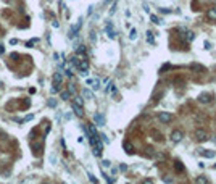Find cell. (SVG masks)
Here are the masks:
<instances>
[{"instance_id": "obj_1", "label": "cell", "mask_w": 216, "mask_h": 184, "mask_svg": "<svg viewBox=\"0 0 216 184\" xmlns=\"http://www.w3.org/2000/svg\"><path fill=\"white\" fill-rule=\"evenodd\" d=\"M60 84H61V73H60V71H56V73L53 74V87H52V94L58 92Z\"/></svg>"}, {"instance_id": "obj_2", "label": "cell", "mask_w": 216, "mask_h": 184, "mask_svg": "<svg viewBox=\"0 0 216 184\" xmlns=\"http://www.w3.org/2000/svg\"><path fill=\"white\" fill-rule=\"evenodd\" d=\"M195 139L200 142H205L206 139H208V133H206L205 129H197L195 131Z\"/></svg>"}, {"instance_id": "obj_3", "label": "cell", "mask_w": 216, "mask_h": 184, "mask_svg": "<svg viewBox=\"0 0 216 184\" xmlns=\"http://www.w3.org/2000/svg\"><path fill=\"white\" fill-rule=\"evenodd\" d=\"M158 120L161 123H169V121H173V115L168 112H160L158 113Z\"/></svg>"}, {"instance_id": "obj_4", "label": "cell", "mask_w": 216, "mask_h": 184, "mask_svg": "<svg viewBox=\"0 0 216 184\" xmlns=\"http://www.w3.org/2000/svg\"><path fill=\"white\" fill-rule=\"evenodd\" d=\"M81 24H82V20H79L76 24H73V28L69 29V34H68V36H69V39H73V37L77 34V31H79V28H81Z\"/></svg>"}, {"instance_id": "obj_5", "label": "cell", "mask_w": 216, "mask_h": 184, "mask_svg": "<svg viewBox=\"0 0 216 184\" xmlns=\"http://www.w3.org/2000/svg\"><path fill=\"white\" fill-rule=\"evenodd\" d=\"M105 31H107L108 37L114 39V36H116V32H114V29H113V24H111V21H108V23H107V26H105Z\"/></svg>"}, {"instance_id": "obj_6", "label": "cell", "mask_w": 216, "mask_h": 184, "mask_svg": "<svg viewBox=\"0 0 216 184\" xmlns=\"http://www.w3.org/2000/svg\"><path fill=\"white\" fill-rule=\"evenodd\" d=\"M181 139H182V131L176 129V131L171 133V141H173V142H179Z\"/></svg>"}, {"instance_id": "obj_7", "label": "cell", "mask_w": 216, "mask_h": 184, "mask_svg": "<svg viewBox=\"0 0 216 184\" xmlns=\"http://www.w3.org/2000/svg\"><path fill=\"white\" fill-rule=\"evenodd\" d=\"M73 110H74V113H76L77 116H82V115H84L82 105H79V103H76V102H73Z\"/></svg>"}, {"instance_id": "obj_8", "label": "cell", "mask_w": 216, "mask_h": 184, "mask_svg": "<svg viewBox=\"0 0 216 184\" xmlns=\"http://www.w3.org/2000/svg\"><path fill=\"white\" fill-rule=\"evenodd\" d=\"M198 100H200V102H203V103L210 102V100H211V94H208V92H203V94L198 95Z\"/></svg>"}, {"instance_id": "obj_9", "label": "cell", "mask_w": 216, "mask_h": 184, "mask_svg": "<svg viewBox=\"0 0 216 184\" xmlns=\"http://www.w3.org/2000/svg\"><path fill=\"white\" fill-rule=\"evenodd\" d=\"M94 120H95V123H97L99 126H103V124H105V118H103L102 113H97V115H94Z\"/></svg>"}, {"instance_id": "obj_10", "label": "cell", "mask_w": 216, "mask_h": 184, "mask_svg": "<svg viewBox=\"0 0 216 184\" xmlns=\"http://www.w3.org/2000/svg\"><path fill=\"white\" fill-rule=\"evenodd\" d=\"M87 84L92 86L94 89H99V87H100V81L97 79V78H95V79H87Z\"/></svg>"}, {"instance_id": "obj_11", "label": "cell", "mask_w": 216, "mask_h": 184, "mask_svg": "<svg viewBox=\"0 0 216 184\" xmlns=\"http://www.w3.org/2000/svg\"><path fill=\"white\" fill-rule=\"evenodd\" d=\"M147 42L152 44V45L155 44V39H153V32H152V31H147Z\"/></svg>"}, {"instance_id": "obj_12", "label": "cell", "mask_w": 216, "mask_h": 184, "mask_svg": "<svg viewBox=\"0 0 216 184\" xmlns=\"http://www.w3.org/2000/svg\"><path fill=\"white\" fill-rule=\"evenodd\" d=\"M174 170H176L178 173H182V171H184V166H182V163H181V161H176V163H174Z\"/></svg>"}, {"instance_id": "obj_13", "label": "cell", "mask_w": 216, "mask_h": 184, "mask_svg": "<svg viewBox=\"0 0 216 184\" xmlns=\"http://www.w3.org/2000/svg\"><path fill=\"white\" fill-rule=\"evenodd\" d=\"M206 16H208L210 20H216V10H214V8H211V10L206 13Z\"/></svg>"}, {"instance_id": "obj_14", "label": "cell", "mask_w": 216, "mask_h": 184, "mask_svg": "<svg viewBox=\"0 0 216 184\" xmlns=\"http://www.w3.org/2000/svg\"><path fill=\"white\" fill-rule=\"evenodd\" d=\"M200 153H202L203 157H208V158L214 157V152H210V150H200Z\"/></svg>"}, {"instance_id": "obj_15", "label": "cell", "mask_w": 216, "mask_h": 184, "mask_svg": "<svg viewBox=\"0 0 216 184\" xmlns=\"http://www.w3.org/2000/svg\"><path fill=\"white\" fill-rule=\"evenodd\" d=\"M190 68L193 69V71H205V68L202 66V65H197V63H193V65H192Z\"/></svg>"}, {"instance_id": "obj_16", "label": "cell", "mask_w": 216, "mask_h": 184, "mask_svg": "<svg viewBox=\"0 0 216 184\" xmlns=\"http://www.w3.org/2000/svg\"><path fill=\"white\" fill-rule=\"evenodd\" d=\"M82 95H84L86 99H94V94H92L90 90H87V89H86L84 92H82Z\"/></svg>"}, {"instance_id": "obj_17", "label": "cell", "mask_w": 216, "mask_h": 184, "mask_svg": "<svg viewBox=\"0 0 216 184\" xmlns=\"http://www.w3.org/2000/svg\"><path fill=\"white\" fill-rule=\"evenodd\" d=\"M124 149H126L127 153H132V145H131L129 142H124Z\"/></svg>"}, {"instance_id": "obj_18", "label": "cell", "mask_w": 216, "mask_h": 184, "mask_svg": "<svg viewBox=\"0 0 216 184\" xmlns=\"http://www.w3.org/2000/svg\"><path fill=\"white\" fill-rule=\"evenodd\" d=\"M61 99H63V100H68V99H69V90H63V92H61Z\"/></svg>"}, {"instance_id": "obj_19", "label": "cell", "mask_w": 216, "mask_h": 184, "mask_svg": "<svg viewBox=\"0 0 216 184\" xmlns=\"http://www.w3.org/2000/svg\"><path fill=\"white\" fill-rule=\"evenodd\" d=\"M153 136H155V141H160V142L163 141V136H161V133H160V134H158V133H156V131H153Z\"/></svg>"}, {"instance_id": "obj_20", "label": "cell", "mask_w": 216, "mask_h": 184, "mask_svg": "<svg viewBox=\"0 0 216 184\" xmlns=\"http://www.w3.org/2000/svg\"><path fill=\"white\" fill-rule=\"evenodd\" d=\"M37 41H39V39H37V37H34V39H31V41H29L28 44H26V47H32V45H34V44H36Z\"/></svg>"}, {"instance_id": "obj_21", "label": "cell", "mask_w": 216, "mask_h": 184, "mask_svg": "<svg viewBox=\"0 0 216 184\" xmlns=\"http://www.w3.org/2000/svg\"><path fill=\"white\" fill-rule=\"evenodd\" d=\"M129 37L132 39V41H134V39L137 37V31H135V29H131V34H129Z\"/></svg>"}, {"instance_id": "obj_22", "label": "cell", "mask_w": 216, "mask_h": 184, "mask_svg": "<svg viewBox=\"0 0 216 184\" xmlns=\"http://www.w3.org/2000/svg\"><path fill=\"white\" fill-rule=\"evenodd\" d=\"M197 182H202V184H208V179H206V178H197Z\"/></svg>"}, {"instance_id": "obj_23", "label": "cell", "mask_w": 216, "mask_h": 184, "mask_svg": "<svg viewBox=\"0 0 216 184\" xmlns=\"http://www.w3.org/2000/svg\"><path fill=\"white\" fill-rule=\"evenodd\" d=\"M48 107H56V100L55 99H50V100H48Z\"/></svg>"}, {"instance_id": "obj_24", "label": "cell", "mask_w": 216, "mask_h": 184, "mask_svg": "<svg viewBox=\"0 0 216 184\" xmlns=\"http://www.w3.org/2000/svg\"><path fill=\"white\" fill-rule=\"evenodd\" d=\"M68 90H69V94H74V92H76V87H74V84H69Z\"/></svg>"}, {"instance_id": "obj_25", "label": "cell", "mask_w": 216, "mask_h": 184, "mask_svg": "<svg viewBox=\"0 0 216 184\" xmlns=\"http://www.w3.org/2000/svg\"><path fill=\"white\" fill-rule=\"evenodd\" d=\"M152 21H153V23H155V24H161V21L158 20V18H156L155 15H152Z\"/></svg>"}, {"instance_id": "obj_26", "label": "cell", "mask_w": 216, "mask_h": 184, "mask_svg": "<svg viewBox=\"0 0 216 184\" xmlns=\"http://www.w3.org/2000/svg\"><path fill=\"white\" fill-rule=\"evenodd\" d=\"M87 176H89V179H90L92 182H97V178L94 176V174H90V173H89V174H87Z\"/></svg>"}, {"instance_id": "obj_27", "label": "cell", "mask_w": 216, "mask_h": 184, "mask_svg": "<svg viewBox=\"0 0 216 184\" xmlns=\"http://www.w3.org/2000/svg\"><path fill=\"white\" fill-rule=\"evenodd\" d=\"M77 52H79V53H84V52H86V47H84V45H79Z\"/></svg>"}, {"instance_id": "obj_28", "label": "cell", "mask_w": 216, "mask_h": 184, "mask_svg": "<svg viewBox=\"0 0 216 184\" xmlns=\"http://www.w3.org/2000/svg\"><path fill=\"white\" fill-rule=\"evenodd\" d=\"M90 41H92V42H95V41H97V37H95V32H94V31L90 32Z\"/></svg>"}, {"instance_id": "obj_29", "label": "cell", "mask_w": 216, "mask_h": 184, "mask_svg": "<svg viewBox=\"0 0 216 184\" xmlns=\"http://www.w3.org/2000/svg\"><path fill=\"white\" fill-rule=\"evenodd\" d=\"M10 58H11V60H18V58H19V55H18V53H11V55H10Z\"/></svg>"}, {"instance_id": "obj_30", "label": "cell", "mask_w": 216, "mask_h": 184, "mask_svg": "<svg viewBox=\"0 0 216 184\" xmlns=\"http://www.w3.org/2000/svg\"><path fill=\"white\" fill-rule=\"evenodd\" d=\"M74 102H76V103H79V105H82V99H79V97H76V99H74Z\"/></svg>"}, {"instance_id": "obj_31", "label": "cell", "mask_w": 216, "mask_h": 184, "mask_svg": "<svg viewBox=\"0 0 216 184\" xmlns=\"http://www.w3.org/2000/svg\"><path fill=\"white\" fill-rule=\"evenodd\" d=\"M3 52H5V47H3V45H2V44H0V55H2V53H3Z\"/></svg>"}, {"instance_id": "obj_32", "label": "cell", "mask_w": 216, "mask_h": 184, "mask_svg": "<svg viewBox=\"0 0 216 184\" xmlns=\"http://www.w3.org/2000/svg\"><path fill=\"white\" fill-rule=\"evenodd\" d=\"M126 168H127L126 165H121V166H120V170H121V171H126Z\"/></svg>"}, {"instance_id": "obj_33", "label": "cell", "mask_w": 216, "mask_h": 184, "mask_svg": "<svg viewBox=\"0 0 216 184\" xmlns=\"http://www.w3.org/2000/svg\"><path fill=\"white\" fill-rule=\"evenodd\" d=\"M10 44H11V45H15V44H18V41H16V39H11Z\"/></svg>"}, {"instance_id": "obj_34", "label": "cell", "mask_w": 216, "mask_h": 184, "mask_svg": "<svg viewBox=\"0 0 216 184\" xmlns=\"http://www.w3.org/2000/svg\"><path fill=\"white\" fill-rule=\"evenodd\" d=\"M53 58H55V61H58V58H60V55H58V53H53Z\"/></svg>"}, {"instance_id": "obj_35", "label": "cell", "mask_w": 216, "mask_h": 184, "mask_svg": "<svg viewBox=\"0 0 216 184\" xmlns=\"http://www.w3.org/2000/svg\"><path fill=\"white\" fill-rule=\"evenodd\" d=\"M102 165H103V166H110V161H108V160H105Z\"/></svg>"}]
</instances>
